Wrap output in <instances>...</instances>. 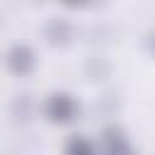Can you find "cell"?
<instances>
[{
	"label": "cell",
	"mask_w": 155,
	"mask_h": 155,
	"mask_svg": "<svg viewBox=\"0 0 155 155\" xmlns=\"http://www.w3.org/2000/svg\"><path fill=\"white\" fill-rule=\"evenodd\" d=\"M41 114H44L51 124L65 126V124H70V121L78 119L80 104H78V99H75L70 92L56 90V92L46 94V99H44V104H41Z\"/></svg>",
	"instance_id": "1"
},
{
	"label": "cell",
	"mask_w": 155,
	"mask_h": 155,
	"mask_svg": "<svg viewBox=\"0 0 155 155\" xmlns=\"http://www.w3.org/2000/svg\"><path fill=\"white\" fill-rule=\"evenodd\" d=\"M5 68L12 78H27L36 70V51L24 44V41H15L7 46L5 51Z\"/></svg>",
	"instance_id": "2"
},
{
	"label": "cell",
	"mask_w": 155,
	"mask_h": 155,
	"mask_svg": "<svg viewBox=\"0 0 155 155\" xmlns=\"http://www.w3.org/2000/svg\"><path fill=\"white\" fill-rule=\"evenodd\" d=\"M44 39L48 46L53 48H65L68 44H73L75 39V27L68 17H61V15H53L46 19L44 24Z\"/></svg>",
	"instance_id": "3"
},
{
	"label": "cell",
	"mask_w": 155,
	"mask_h": 155,
	"mask_svg": "<svg viewBox=\"0 0 155 155\" xmlns=\"http://www.w3.org/2000/svg\"><path fill=\"white\" fill-rule=\"evenodd\" d=\"M102 148H104V155H133L126 131L116 124L102 128Z\"/></svg>",
	"instance_id": "4"
},
{
	"label": "cell",
	"mask_w": 155,
	"mask_h": 155,
	"mask_svg": "<svg viewBox=\"0 0 155 155\" xmlns=\"http://www.w3.org/2000/svg\"><path fill=\"white\" fill-rule=\"evenodd\" d=\"M34 111H36V104H34L31 94L22 92V94H15L12 97V102H10V116H12V121L27 124V121L34 119Z\"/></svg>",
	"instance_id": "5"
},
{
	"label": "cell",
	"mask_w": 155,
	"mask_h": 155,
	"mask_svg": "<svg viewBox=\"0 0 155 155\" xmlns=\"http://www.w3.org/2000/svg\"><path fill=\"white\" fill-rule=\"evenodd\" d=\"M63 155H97V148H94V143H92L90 138L75 133V136H70V138L65 140Z\"/></svg>",
	"instance_id": "6"
},
{
	"label": "cell",
	"mask_w": 155,
	"mask_h": 155,
	"mask_svg": "<svg viewBox=\"0 0 155 155\" xmlns=\"http://www.w3.org/2000/svg\"><path fill=\"white\" fill-rule=\"evenodd\" d=\"M109 70H111V65L104 61V58H99V56H92L90 61H87V65H85V73H87V78L90 80H107L109 78Z\"/></svg>",
	"instance_id": "7"
},
{
	"label": "cell",
	"mask_w": 155,
	"mask_h": 155,
	"mask_svg": "<svg viewBox=\"0 0 155 155\" xmlns=\"http://www.w3.org/2000/svg\"><path fill=\"white\" fill-rule=\"evenodd\" d=\"M143 48L155 58V29H148L145 36H143Z\"/></svg>",
	"instance_id": "8"
}]
</instances>
